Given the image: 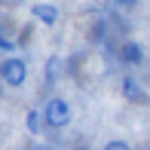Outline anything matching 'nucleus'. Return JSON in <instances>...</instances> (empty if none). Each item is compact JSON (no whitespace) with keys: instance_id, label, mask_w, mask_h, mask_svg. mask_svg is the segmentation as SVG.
<instances>
[{"instance_id":"7","label":"nucleus","mask_w":150,"mask_h":150,"mask_svg":"<svg viewBox=\"0 0 150 150\" xmlns=\"http://www.w3.org/2000/svg\"><path fill=\"white\" fill-rule=\"evenodd\" d=\"M104 150H135L129 141H122V138H113V141H107L104 144Z\"/></svg>"},{"instance_id":"5","label":"nucleus","mask_w":150,"mask_h":150,"mask_svg":"<svg viewBox=\"0 0 150 150\" xmlns=\"http://www.w3.org/2000/svg\"><path fill=\"white\" fill-rule=\"evenodd\" d=\"M31 135H43L46 132V120H43V110H28V120H25Z\"/></svg>"},{"instance_id":"3","label":"nucleus","mask_w":150,"mask_h":150,"mask_svg":"<svg viewBox=\"0 0 150 150\" xmlns=\"http://www.w3.org/2000/svg\"><path fill=\"white\" fill-rule=\"evenodd\" d=\"M117 55H120V61H122V64L138 67V64H144V46H141L138 40H126V43H120Z\"/></svg>"},{"instance_id":"9","label":"nucleus","mask_w":150,"mask_h":150,"mask_svg":"<svg viewBox=\"0 0 150 150\" xmlns=\"http://www.w3.org/2000/svg\"><path fill=\"white\" fill-rule=\"evenodd\" d=\"M113 3H117L120 9H132V6H138V0H113Z\"/></svg>"},{"instance_id":"2","label":"nucleus","mask_w":150,"mask_h":150,"mask_svg":"<svg viewBox=\"0 0 150 150\" xmlns=\"http://www.w3.org/2000/svg\"><path fill=\"white\" fill-rule=\"evenodd\" d=\"M0 80H3L9 89H18V86H25V80H28V64H25V58H3L0 61Z\"/></svg>"},{"instance_id":"1","label":"nucleus","mask_w":150,"mask_h":150,"mask_svg":"<svg viewBox=\"0 0 150 150\" xmlns=\"http://www.w3.org/2000/svg\"><path fill=\"white\" fill-rule=\"evenodd\" d=\"M43 120H46V129H67L74 120V110L64 98H49L43 104Z\"/></svg>"},{"instance_id":"6","label":"nucleus","mask_w":150,"mask_h":150,"mask_svg":"<svg viewBox=\"0 0 150 150\" xmlns=\"http://www.w3.org/2000/svg\"><path fill=\"white\" fill-rule=\"evenodd\" d=\"M122 95H126L129 101H144V92L138 89V83H135L132 77H122Z\"/></svg>"},{"instance_id":"4","label":"nucleus","mask_w":150,"mask_h":150,"mask_svg":"<svg viewBox=\"0 0 150 150\" xmlns=\"http://www.w3.org/2000/svg\"><path fill=\"white\" fill-rule=\"evenodd\" d=\"M31 16L37 18L40 25L52 28V25L58 22V6H55V3H34V6H31Z\"/></svg>"},{"instance_id":"8","label":"nucleus","mask_w":150,"mask_h":150,"mask_svg":"<svg viewBox=\"0 0 150 150\" xmlns=\"http://www.w3.org/2000/svg\"><path fill=\"white\" fill-rule=\"evenodd\" d=\"M0 49H3V52H16V49H18V43H16L12 37H6L3 31H0Z\"/></svg>"}]
</instances>
